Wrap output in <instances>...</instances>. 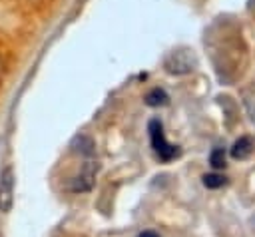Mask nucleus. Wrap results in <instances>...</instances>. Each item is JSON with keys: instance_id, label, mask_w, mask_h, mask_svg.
I'll use <instances>...</instances> for the list:
<instances>
[{"instance_id": "nucleus-1", "label": "nucleus", "mask_w": 255, "mask_h": 237, "mask_svg": "<svg viewBox=\"0 0 255 237\" xmlns=\"http://www.w3.org/2000/svg\"><path fill=\"white\" fill-rule=\"evenodd\" d=\"M147 131H149L151 147H153V151L159 155V159L169 161V159H173V157L179 155V147L171 145V143L165 139L163 127H161V121H159V119H151V121L147 123Z\"/></svg>"}, {"instance_id": "nucleus-2", "label": "nucleus", "mask_w": 255, "mask_h": 237, "mask_svg": "<svg viewBox=\"0 0 255 237\" xmlns=\"http://www.w3.org/2000/svg\"><path fill=\"white\" fill-rule=\"evenodd\" d=\"M100 171V163L98 161H86L82 171L74 177L70 189L76 191V193H84V191H90L94 185H96V175Z\"/></svg>"}, {"instance_id": "nucleus-3", "label": "nucleus", "mask_w": 255, "mask_h": 237, "mask_svg": "<svg viewBox=\"0 0 255 237\" xmlns=\"http://www.w3.org/2000/svg\"><path fill=\"white\" fill-rule=\"evenodd\" d=\"M14 203V169L6 165L0 173V211L8 213Z\"/></svg>"}, {"instance_id": "nucleus-4", "label": "nucleus", "mask_w": 255, "mask_h": 237, "mask_svg": "<svg viewBox=\"0 0 255 237\" xmlns=\"http://www.w3.org/2000/svg\"><path fill=\"white\" fill-rule=\"evenodd\" d=\"M193 66H195V60L187 50L171 52L165 58V70L169 74H187V72L193 70Z\"/></svg>"}, {"instance_id": "nucleus-5", "label": "nucleus", "mask_w": 255, "mask_h": 237, "mask_svg": "<svg viewBox=\"0 0 255 237\" xmlns=\"http://www.w3.org/2000/svg\"><path fill=\"white\" fill-rule=\"evenodd\" d=\"M253 151H255V137H251V135H241L231 145V157L233 159H247Z\"/></svg>"}, {"instance_id": "nucleus-6", "label": "nucleus", "mask_w": 255, "mask_h": 237, "mask_svg": "<svg viewBox=\"0 0 255 237\" xmlns=\"http://www.w3.org/2000/svg\"><path fill=\"white\" fill-rule=\"evenodd\" d=\"M94 147H96V143L88 135H76L74 141H72V151L80 153V155H86V157L94 153Z\"/></svg>"}, {"instance_id": "nucleus-7", "label": "nucleus", "mask_w": 255, "mask_h": 237, "mask_svg": "<svg viewBox=\"0 0 255 237\" xmlns=\"http://www.w3.org/2000/svg\"><path fill=\"white\" fill-rule=\"evenodd\" d=\"M145 104L149 108H157V106H165L167 104V94L161 88H153L145 94Z\"/></svg>"}, {"instance_id": "nucleus-8", "label": "nucleus", "mask_w": 255, "mask_h": 237, "mask_svg": "<svg viewBox=\"0 0 255 237\" xmlns=\"http://www.w3.org/2000/svg\"><path fill=\"white\" fill-rule=\"evenodd\" d=\"M225 183H227V177L221 175V173H205V175H203V185H205L207 189H219V187H223Z\"/></svg>"}, {"instance_id": "nucleus-9", "label": "nucleus", "mask_w": 255, "mask_h": 237, "mask_svg": "<svg viewBox=\"0 0 255 237\" xmlns=\"http://www.w3.org/2000/svg\"><path fill=\"white\" fill-rule=\"evenodd\" d=\"M209 163L213 169H221L225 167V151L221 147H215L211 153H209Z\"/></svg>"}, {"instance_id": "nucleus-10", "label": "nucleus", "mask_w": 255, "mask_h": 237, "mask_svg": "<svg viewBox=\"0 0 255 237\" xmlns=\"http://www.w3.org/2000/svg\"><path fill=\"white\" fill-rule=\"evenodd\" d=\"M137 237H159L155 231H143V233H139Z\"/></svg>"}, {"instance_id": "nucleus-11", "label": "nucleus", "mask_w": 255, "mask_h": 237, "mask_svg": "<svg viewBox=\"0 0 255 237\" xmlns=\"http://www.w3.org/2000/svg\"><path fill=\"white\" fill-rule=\"evenodd\" d=\"M0 80H2V60H0Z\"/></svg>"}]
</instances>
